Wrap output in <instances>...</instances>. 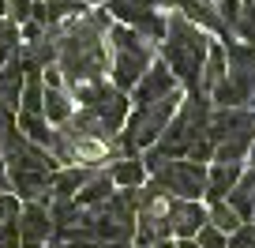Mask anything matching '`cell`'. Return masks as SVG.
<instances>
[{"mask_svg":"<svg viewBox=\"0 0 255 248\" xmlns=\"http://www.w3.org/2000/svg\"><path fill=\"white\" fill-rule=\"evenodd\" d=\"M154 4H180V0H154Z\"/></svg>","mask_w":255,"mask_h":248,"instance_id":"28","label":"cell"},{"mask_svg":"<svg viewBox=\"0 0 255 248\" xmlns=\"http://www.w3.org/2000/svg\"><path fill=\"white\" fill-rule=\"evenodd\" d=\"M23 64H19V49L0 64V105H8L11 113H19V90H23Z\"/></svg>","mask_w":255,"mask_h":248,"instance_id":"9","label":"cell"},{"mask_svg":"<svg viewBox=\"0 0 255 248\" xmlns=\"http://www.w3.org/2000/svg\"><path fill=\"white\" fill-rule=\"evenodd\" d=\"M102 4H105V15L120 19V26H131V30L143 34V38L161 41V34H165V15L158 11L154 0H102Z\"/></svg>","mask_w":255,"mask_h":248,"instance_id":"5","label":"cell"},{"mask_svg":"<svg viewBox=\"0 0 255 248\" xmlns=\"http://www.w3.org/2000/svg\"><path fill=\"white\" fill-rule=\"evenodd\" d=\"M237 181H240V162H214V169L207 173V196L210 200H225Z\"/></svg>","mask_w":255,"mask_h":248,"instance_id":"13","label":"cell"},{"mask_svg":"<svg viewBox=\"0 0 255 248\" xmlns=\"http://www.w3.org/2000/svg\"><path fill=\"white\" fill-rule=\"evenodd\" d=\"M154 173V184L161 188V196H173V200H199L207 192V169L199 162H188V158H169V162H158L150 169Z\"/></svg>","mask_w":255,"mask_h":248,"instance_id":"4","label":"cell"},{"mask_svg":"<svg viewBox=\"0 0 255 248\" xmlns=\"http://www.w3.org/2000/svg\"><path fill=\"white\" fill-rule=\"evenodd\" d=\"M225 248H255V222H240L225 237Z\"/></svg>","mask_w":255,"mask_h":248,"instance_id":"20","label":"cell"},{"mask_svg":"<svg viewBox=\"0 0 255 248\" xmlns=\"http://www.w3.org/2000/svg\"><path fill=\"white\" fill-rule=\"evenodd\" d=\"M19 196L15 192H0V222H15L19 218Z\"/></svg>","mask_w":255,"mask_h":248,"instance_id":"22","label":"cell"},{"mask_svg":"<svg viewBox=\"0 0 255 248\" xmlns=\"http://www.w3.org/2000/svg\"><path fill=\"white\" fill-rule=\"evenodd\" d=\"M131 90H135V105H150V102H158V98L176 94V75L169 72L165 64H150Z\"/></svg>","mask_w":255,"mask_h":248,"instance_id":"7","label":"cell"},{"mask_svg":"<svg viewBox=\"0 0 255 248\" xmlns=\"http://www.w3.org/2000/svg\"><path fill=\"white\" fill-rule=\"evenodd\" d=\"M75 113V102L72 94L64 87H45V94H41V117H45V124H68Z\"/></svg>","mask_w":255,"mask_h":248,"instance_id":"12","label":"cell"},{"mask_svg":"<svg viewBox=\"0 0 255 248\" xmlns=\"http://www.w3.org/2000/svg\"><path fill=\"white\" fill-rule=\"evenodd\" d=\"M15 128L26 132V139H30L34 147H41V151H49V143H53V128H49L45 117H38V113H19Z\"/></svg>","mask_w":255,"mask_h":248,"instance_id":"17","label":"cell"},{"mask_svg":"<svg viewBox=\"0 0 255 248\" xmlns=\"http://www.w3.org/2000/svg\"><path fill=\"white\" fill-rule=\"evenodd\" d=\"M191 241H195V245H199V248H225V233L222 230H214V226H203V230L199 233H195V237H191Z\"/></svg>","mask_w":255,"mask_h":248,"instance_id":"21","label":"cell"},{"mask_svg":"<svg viewBox=\"0 0 255 248\" xmlns=\"http://www.w3.org/2000/svg\"><path fill=\"white\" fill-rule=\"evenodd\" d=\"M176 248H199V245H195V241H180Z\"/></svg>","mask_w":255,"mask_h":248,"instance_id":"27","label":"cell"},{"mask_svg":"<svg viewBox=\"0 0 255 248\" xmlns=\"http://www.w3.org/2000/svg\"><path fill=\"white\" fill-rule=\"evenodd\" d=\"M248 158H252V169H255V139H252V147H248Z\"/></svg>","mask_w":255,"mask_h":248,"instance_id":"26","label":"cell"},{"mask_svg":"<svg viewBox=\"0 0 255 248\" xmlns=\"http://www.w3.org/2000/svg\"><path fill=\"white\" fill-rule=\"evenodd\" d=\"M229 34H237L244 45L255 49V0H240V8H237V15H233Z\"/></svg>","mask_w":255,"mask_h":248,"instance_id":"18","label":"cell"},{"mask_svg":"<svg viewBox=\"0 0 255 248\" xmlns=\"http://www.w3.org/2000/svg\"><path fill=\"white\" fill-rule=\"evenodd\" d=\"M180 15L188 23H195L199 30H214L222 38H229V30L222 23V11H218V0H180Z\"/></svg>","mask_w":255,"mask_h":248,"instance_id":"8","label":"cell"},{"mask_svg":"<svg viewBox=\"0 0 255 248\" xmlns=\"http://www.w3.org/2000/svg\"><path fill=\"white\" fill-rule=\"evenodd\" d=\"M0 248H19V230H15V222H0Z\"/></svg>","mask_w":255,"mask_h":248,"instance_id":"23","label":"cell"},{"mask_svg":"<svg viewBox=\"0 0 255 248\" xmlns=\"http://www.w3.org/2000/svg\"><path fill=\"white\" fill-rule=\"evenodd\" d=\"M98 166H72V169H60V173L49 177V188H53V200H75V192H79L83 184L90 181V173H94Z\"/></svg>","mask_w":255,"mask_h":248,"instance_id":"11","label":"cell"},{"mask_svg":"<svg viewBox=\"0 0 255 248\" xmlns=\"http://www.w3.org/2000/svg\"><path fill=\"white\" fill-rule=\"evenodd\" d=\"M105 173H109L113 188H139V181L146 177V166L139 158H120V162H113Z\"/></svg>","mask_w":255,"mask_h":248,"instance_id":"16","label":"cell"},{"mask_svg":"<svg viewBox=\"0 0 255 248\" xmlns=\"http://www.w3.org/2000/svg\"><path fill=\"white\" fill-rule=\"evenodd\" d=\"M0 19H8V0H0Z\"/></svg>","mask_w":255,"mask_h":248,"instance_id":"25","label":"cell"},{"mask_svg":"<svg viewBox=\"0 0 255 248\" xmlns=\"http://www.w3.org/2000/svg\"><path fill=\"white\" fill-rule=\"evenodd\" d=\"M176 105H180V94H169V98L150 102V105H139V109L128 117V128H124V136H120L117 147L128 154V158H131L135 151L154 147V143H158V136L169 128V120H173Z\"/></svg>","mask_w":255,"mask_h":248,"instance_id":"3","label":"cell"},{"mask_svg":"<svg viewBox=\"0 0 255 248\" xmlns=\"http://www.w3.org/2000/svg\"><path fill=\"white\" fill-rule=\"evenodd\" d=\"M0 192H11V188H8V173H4V166H0Z\"/></svg>","mask_w":255,"mask_h":248,"instance_id":"24","label":"cell"},{"mask_svg":"<svg viewBox=\"0 0 255 248\" xmlns=\"http://www.w3.org/2000/svg\"><path fill=\"white\" fill-rule=\"evenodd\" d=\"M225 203L237 211L240 222H255V169H252V173H240V181L229 188Z\"/></svg>","mask_w":255,"mask_h":248,"instance_id":"10","label":"cell"},{"mask_svg":"<svg viewBox=\"0 0 255 248\" xmlns=\"http://www.w3.org/2000/svg\"><path fill=\"white\" fill-rule=\"evenodd\" d=\"M109 196H113V181H109V173H105V169H94V173H90V181L83 184L79 192H75V203L87 211V207H98V203H105Z\"/></svg>","mask_w":255,"mask_h":248,"instance_id":"14","label":"cell"},{"mask_svg":"<svg viewBox=\"0 0 255 248\" xmlns=\"http://www.w3.org/2000/svg\"><path fill=\"white\" fill-rule=\"evenodd\" d=\"M165 222H169V233H176L180 241H191L207 226V211L195 200H165Z\"/></svg>","mask_w":255,"mask_h":248,"instance_id":"6","label":"cell"},{"mask_svg":"<svg viewBox=\"0 0 255 248\" xmlns=\"http://www.w3.org/2000/svg\"><path fill=\"white\" fill-rule=\"evenodd\" d=\"M109 49H113V83H117V90L124 94V90H131L139 83V75L146 72V68L154 64V49L146 45L143 34H135L131 26H109Z\"/></svg>","mask_w":255,"mask_h":248,"instance_id":"2","label":"cell"},{"mask_svg":"<svg viewBox=\"0 0 255 248\" xmlns=\"http://www.w3.org/2000/svg\"><path fill=\"white\" fill-rule=\"evenodd\" d=\"M210 38L199 30L195 23L176 11L165 19V34H161V64L176 75V83H184L188 90H199V72L207 60Z\"/></svg>","mask_w":255,"mask_h":248,"instance_id":"1","label":"cell"},{"mask_svg":"<svg viewBox=\"0 0 255 248\" xmlns=\"http://www.w3.org/2000/svg\"><path fill=\"white\" fill-rule=\"evenodd\" d=\"M222 79H225V49L210 41L207 60H203V72H199V90H203V94H210Z\"/></svg>","mask_w":255,"mask_h":248,"instance_id":"15","label":"cell"},{"mask_svg":"<svg viewBox=\"0 0 255 248\" xmlns=\"http://www.w3.org/2000/svg\"><path fill=\"white\" fill-rule=\"evenodd\" d=\"M207 222L214 226V230H222L225 237H229V233H233V230H237V226H240V218H237V211H233V207H229V203H225V200H214V207H210Z\"/></svg>","mask_w":255,"mask_h":248,"instance_id":"19","label":"cell"}]
</instances>
